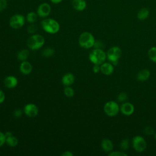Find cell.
I'll return each mask as SVG.
<instances>
[{"instance_id": "obj_27", "label": "cell", "mask_w": 156, "mask_h": 156, "mask_svg": "<svg viewBox=\"0 0 156 156\" xmlns=\"http://www.w3.org/2000/svg\"><path fill=\"white\" fill-rule=\"evenodd\" d=\"M119 146L121 150L122 151H126L129 147V141L127 139H124L122 140L119 144Z\"/></svg>"}, {"instance_id": "obj_39", "label": "cell", "mask_w": 156, "mask_h": 156, "mask_svg": "<svg viewBox=\"0 0 156 156\" xmlns=\"http://www.w3.org/2000/svg\"><path fill=\"white\" fill-rule=\"evenodd\" d=\"M154 138H155V140H156V133H155V136H154Z\"/></svg>"}, {"instance_id": "obj_36", "label": "cell", "mask_w": 156, "mask_h": 156, "mask_svg": "<svg viewBox=\"0 0 156 156\" xmlns=\"http://www.w3.org/2000/svg\"><path fill=\"white\" fill-rule=\"evenodd\" d=\"M5 98V96L4 91L2 90H0V104H2V102H4Z\"/></svg>"}, {"instance_id": "obj_38", "label": "cell", "mask_w": 156, "mask_h": 156, "mask_svg": "<svg viewBox=\"0 0 156 156\" xmlns=\"http://www.w3.org/2000/svg\"><path fill=\"white\" fill-rule=\"evenodd\" d=\"M63 0H50V1L53 3V4H59Z\"/></svg>"}, {"instance_id": "obj_28", "label": "cell", "mask_w": 156, "mask_h": 156, "mask_svg": "<svg viewBox=\"0 0 156 156\" xmlns=\"http://www.w3.org/2000/svg\"><path fill=\"white\" fill-rule=\"evenodd\" d=\"M108 155L109 156H127V154L125 153L124 151H111L110 152L108 153Z\"/></svg>"}, {"instance_id": "obj_31", "label": "cell", "mask_w": 156, "mask_h": 156, "mask_svg": "<svg viewBox=\"0 0 156 156\" xmlns=\"http://www.w3.org/2000/svg\"><path fill=\"white\" fill-rule=\"evenodd\" d=\"M5 143V133L0 131V147L2 146Z\"/></svg>"}, {"instance_id": "obj_33", "label": "cell", "mask_w": 156, "mask_h": 156, "mask_svg": "<svg viewBox=\"0 0 156 156\" xmlns=\"http://www.w3.org/2000/svg\"><path fill=\"white\" fill-rule=\"evenodd\" d=\"M93 71L94 73H99L101 71V65L94 64L93 66Z\"/></svg>"}, {"instance_id": "obj_30", "label": "cell", "mask_w": 156, "mask_h": 156, "mask_svg": "<svg viewBox=\"0 0 156 156\" xmlns=\"http://www.w3.org/2000/svg\"><path fill=\"white\" fill-rule=\"evenodd\" d=\"M144 133L146 135H152L154 133V129L151 126H147L144 128Z\"/></svg>"}, {"instance_id": "obj_22", "label": "cell", "mask_w": 156, "mask_h": 156, "mask_svg": "<svg viewBox=\"0 0 156 156\" xmlns=\"http://www.w3.org/2000/svg\"><path fill=\"white\" fill-rule=\"evenodd\" d=\"M149 58L154 63H156V46H152L147 51Z\"/></svg>"}, {"instance_id": "obj_15", "label": "cell", "mask_w": 156, "mask_h": 156, "mask_svg": "<svg viewBox=\"0 0 156 156\" xmlns=\"http://www.w3.org/2000/svg\"><path fill=\"white\" fill-rule=\"evenodd\" d=\"M101 146L102 149L107 152L109 153L113 149V143L112 141L108 138H103L101 142Z\"/></svg>"}, {"instance_id": "obj_34", "label": "cell", "mask_w": 156, "mask_h": 156, "mask_svg": "<svg viewBox=\"0 0 156 156\" xmlns=\"http://www.w3.org/2000/svg\"><path fill=\"white\" fill-rule=\"evenodd\" d=\"M36 29H37L36 26H35V25H34V24H32V25H30V26H29L27 30H28L29 33H30V34H33V33H34V32H35Z\"/></svg>"}, {"instance_id": "obj_10", "label": "cell", "mask_w": 156, "mask_h": 156, "mask_svg": "<svg viewBox=\"0 0 156 156\" xmlns=\"http://www.w3.org/2000/svg\"><path fill=\"white\" fill-rule=\"evenodd\" d=\"M135 111L134 105L129 102H124L119 106V112L125 116L132 115Z\"/></svg>"}, {"instance_id": "obj_8", "label": "cell", "mask_w": 156, "mask_h": 156, "mask_svg": "<svg viewBox=\"0 0 156 156\" xmlns=\"http://www.w3.org/2000/svg\"><path fill=\"white\" fill-rule=\"evenodd\" d=\"M26 21V18L21 14H15L12 15L9 20V26L14 29H18L22 27Z\"/></svg>"}, {"instance_id": "obj_25", "label": "cell", "mask_w": 156, "mask_h": 156, "mask_svg": "<svg viewBox=\"0 0 156 156\" xmlns=\"http://www.w3.org/2000/svg\"><path fill=\"white\" fill-rule=\"evenodd\" d=\"M54 50L53 48H47L43 51L42 55H43V56H44L45 57H50V56L54 54Z\"/></svg>"}, {"instance_id": "obj_17", "label": "cell", "mask_w": 156, "mask_h": 156, "mask_svg": "<svg viewBox=\"0 0 156 156\" xmlns=\"http://www.w3.org/2000/svg\"><path fill=\"white\" fill-rule=\"evenodd\" d=\"M73 7L77 11H83L87 7V2L85 0H73Z\"/></svg>"}, {"instance_id": "obj_11", "label": "cell", "mask_w": 156, "mask_h": 156, "mask_svg": "<svg viewBox=\"0 0 156 156\" xmlns=\"http://www.w3.org/2000/svg\"><path fill=\"white\" fill-rule=\"evenodd\" d=\"M23 112L28 117L34 118L38 115V108L36 105L32 103H29L24 105Z\"/></svg>"}, {"instance_id": "obj_35", "label": "cell", "mask_w": 156, "mask_h": 156, "mask_svg": "<svg viewBox=\"0 0 156 156\" xmlns=\"http://www.w3.org/2000/svg\"><path fill=\"white\" fill-rule=\"evenodd\" d=\"M95 48H99V49H102V48L103 47V43L100 41H95L94 46Z\"/></svg>"}, {"instance_id": "obj_21", "label": "cell", "mask_w": 156, "mask_h": 156, "mask_svg": "<svg viewBox=\"0 0 156 156\" xmlns=\"http://www.w3.org/2000/svg\"><path fill=\"white\" fill-rule=\"evenodd\" d=\"M29 51L27 49H23L22 50H21L20 51L18 52V53L17 54V58L23 62V61H25L27 60L28 56H29Z\"/></svg>"}, {"instance_id": "obj_19", "label": "cell", "mask_w": 156, "mask_h": 156, "mask_svg": "<svg viewBox=\"0 0 156 156\" xmlns=\"http://www.w3.org/2000/svg\"><path fill=\"white\" fill-rule=\"evenodd\" d=\"M75 80L74 76L72 73H66L62 78V82L65 87L71 85Z\"/></svg>"}, {"instance_id": "obj_23", "label": "cell", "mask_w": 156, "mask_h": 156, "mask_svg": "<svg viewBox=\"0 0 156 156\" xmlns=\"http://www.w3.org/2000/svg\"><path fill=\"white\" fill-rule=\"evenodd\" d=\"M38 15L35 12H29L26 16V20L30 23H35L37 20Z\"/></svg>"}, {"instance_id": "obj_29", "label": "cell", "mask_w": 156, "mask_h": 156, "mask_svg": "<svg viewBox=\"0 0 156 156\" xmlns=\"http://www.w3.org/2000/svg\"><path fill=\"white\" fill-rule=\"evenodd\" d=\"M7 0H0V12L4 11L7 7Z\"/></svg>"}, {"instance_id": "obj_2", "label": "cell", "mask_w": 156, "mask_h": 156, "mask_svg": "<svg viewBox=\"0 0 156 156\" xmlns=\"http://www.w3.org/2000/svg\"><path fill=\"white\" fill-rule=\"evenodd\" d=\"M79 44L84 49H90L94 46L95 39L93 34L89 32H83L79 37Z\"/></svg>"}, {"instance_id": "obj_3", "label": "cell", "mask_w": 156, "mask_h": 156, "mask_svg": "<svg viewBox=\"0 0 156 156\" xmlns=\"http://www.w3.org/2000/svg\"><path fill=\"white\" fill-rule=\"evenodd\" d=\"M88 58L93 64L101 65L105 62L107 54L106 52L102 50V49L94 48L90 52Z\"/></svg>"}, {"instance_id": "obj_6", "label": "cell", "mask_w": 156, "mask_h": 156, "mask_svg": "<svg viewBox=\"0 0 156 156\" xmlns=\"http://www.w3.org/2000/svg\"><path fill=\"white\" fill-rule=\"evenodd\" d=\"M103 110L106 115L110 117H113L119 112V105L116 101H109L105 102Z\"/></svg>"}, {"instance_id": "obj_9", "label": "cell", "mask_w": 156, "mask_h": 156, "mask_svg": "<svg viewBox=\"0 0 156 156\" xmlns=\"http://www.w3.org/2000/svg\"><path fill=\"white\" fill-rule=\"evenodd\" d=\"M51 12V5L46 2L40 4L37 10V13L40 18H45L48 17Z\"/></svg>"}, {"instance_id": "obj_26", "label": "cell", "mask_w": 156, "mask_h": 156, "mask_svg": "<svg viewBox=\"0 0 156 156\" xmlns=\"http://www.w3.org/2000/svg\"><path fill=\"white\" fill-rule=\"evenodd\" d=\"M127 94L124 93V92H121L119 93L117 97H116V99L118 102H126V100L127 99Z\"/></svg>"}, {"instance_id": "obj_14", "label": "cell", "mask_w": 156, "mask_h": 156, "mask_svg": "<svg viewBox=\"0 0 156 156\" xmlns=\"http://www.w3.org/2000/svg\"><path fill=\"white\" fill-rule=\"evenodd\" d=\"M4 84L6 88L9 89H12L17 85L18 79L15 76H8L4 78Z\"/></svg>"}, {"instance_id": "obj_18", "label": "cell", "mask_w": 156, "mask_h": 156, "mask_svg": "<svg viewBox=\"0 0 156 156\" xmlns=\"http://www.w3.org/2000/svg\"><path fill=\"white\" fill-rule=\"evenodd\" d=\"M151 76V72L147 69H143L140 70L136 74V79L138 81H146L149 79Z\"/></svg>"}, {"instance_id": "obj_5", "label": "cell", "mask_w": 156, "mask_h": 156, "mask_svg": "<svg viewBox=\"0 0 156 156\" xmlns=\"http://www.w3.org/2000/svg\"><path fill=\"white\" fill-rule=\"evenodd\" d=\"M106 54L107 58L110 62V63L113 65H116L119 59L122 55V50L119 46H113L108 49Z\"/></svg>"}, {"instance_id": "obj_7", "label": "cell", "mask_w": 156, "mask_h": 156, "mask_svg": "<svg viewBox=\"0 0 156 156\" xmlns=\"http://www.w3.org/2000/svg\"><path fill=\"white\" fill-rule=\"evenodd\" d=\"M133 149L138 153L144 152L147 147V143L144 138L141 135H135L132 140Z\"/></svg>"}, {"instance_id": "obj_24", "label": "cell", "mask_w": 156, "mask_h": 156, "mask_svg": "<svg viewBox=\"0 0 156 156\" xmlns=\"http://www.w3.org/2000/svg\"><path fill=\"white\" fill-rule=\"evenodd\" d=\"M64 94L68 98H72L74 94V90L70 86H66L63 90Z\"/></svg>"}, {"instance_id": "obj_20", "label": "cell", "mask_w": 156, "mask_h": 156, "mask_svg": "<svg viewBox=\"0 0 156 156\" xmlns=\"http://www.w3.org/2000/svg\"><path fill=\"white\" fill-rule=\"evenodd\" d=\"M149 15V10L146 7H143L140 9L137 12L136 17L140 21H144L146 20Z\"/></svg>"}, {"instance_id": "obj_32", "label": "cell", "mask_w": 156, "mask_h": 156, "mask_svg": "<svg viewBox=\"0 0 156 156\" xmlns=\"http://www.w3.org/2000/svg\"><path fill=\"white\" fill-rule=\"evenodd\" d=\"M23 114V111L20 109V108H18V109H16L14 112H13V116L16 118H18L20 117H21V116Z\"/></svg>"}, {"instance_id": "obj_37", "label": "cell", "mask_w": 156, "mask_h": 156, "mask_svg": "<svg viewBox=\"0 0 156 156\" xmlns=\"http://www.w3.org/2000/svg\"><path fill=\"white\" fill-rule=\"evenodd\" d=\"M62 156H73V154L69 151H66L63 152L62 154Z\"/></svg>"}, {"instance_id": "obj_13", "label": "cell", "mask_w": 156, "mask_h": 156, "mask_svg": "<svg viewBox=\"0 0 156 156\" xmlns=\"http://www.w3.org/2000/svg\"><path fill=\"white\" fill-rule=\"evenodd\" d=\"M5 133V143L10 147H14L16 146L18 144V140L14 135H13L11 132H6Z\"/></svg>"}, {"instance_id": "obj_16", "label": "cell", "mask_w": 156, "mask_h": 156, "mask_svg": "<svg viewBox=\"0 0 156 156\" xmlns=\"http://www.w3.org/2000/svg\"><path fill=\"white\" fill-rule=\"evenodd\" d=\"M32 66L29 62L27 60L21 62L20 65V71L23 74L28 75L32 72Z\"/></svg>"}, {"instance_id": "obj_4", "label": "cell", "mask_w": 156, "mask_h": 156, "mask_svg": "<svg viewBox=\"0 0 156 156\" xmlns=\"http://www.w3.org/2000/svg\"><path fill=\"white\" fill-rule=\"evenodd\" d=\"M44 38L41 35L33 34L27 40V45L31 50H38L44 45Z\"/></svg>"}, {"instance_id": "obj_12", "label": "cell", "mask_w": 156, "mask_h": 156, "mask_svg": "<svg viewBox=\"0 0 156 156\" xmlns=\"http://www.w3.org/2000/svg\"><path fill=\"white\" fill-rule=\"evenodd\" d=\"M101 72L105 76H110L114 72V65L112 63L105 62L101 65Z\"/></svg>"}, {"instance_id": "obj_1", "label": "cell", "mask_w": 156, "mask_h": 156, "mask_svg": "<svg viewBox=\"0 0 156 156\" xmlns=\"http://www.w3.org/2000/svg\"><path fill=\"white\" fill-rule=\"evenodd\" d=\"M41 26L44 31L51 34L57 33L60 27L59 23L55 20L47 18L41 21Z\"/></svg>"}]
</instances>
